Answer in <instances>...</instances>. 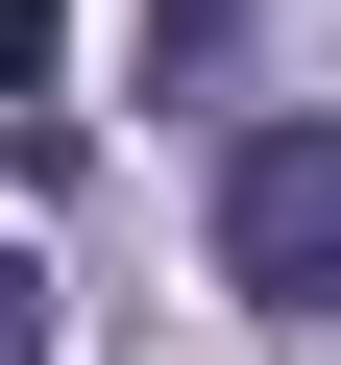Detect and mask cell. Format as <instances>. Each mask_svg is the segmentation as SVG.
Instances as JSON below:
<instances>
[{
	"mask_svg": "<svg viewBox=\"0 0 341 365\" xmlns=\"http://www.w3.org/2000/svg\"><path fill=\"white\" fill-rule=\"evenodd\" d=\"M220 292L244 317H341V122H244L220 146Z\"/></svg>",
	"mask_w": 341,
	"mask_h": 365,
	"instance_id": "6da1fadb",
	"label": "cell"
},
{
	"mask_svg": "<svg viewBox=\"0 0 341 365\" xmlns=\"http://www.w3.org/2000/svg\"><path fill=\"white\" fill-rule=\"evenodd\" d=\"M49 25H73V0H0V122H73L49 98Z\"/></svg>",
	"mask_w": 341,
	"mask_h": 365,
	"instance_id": "7a4b0ae2",
	"label": "cell"
},
{
	"mask_svg": "<svg viewBox=\"0 0 341 365\" xmlns=\"http://www.w3.org/2000/svg\"><path fill=\"white\" fill-rule=\"evenodd\" d=\"M0 365H49V268H25V244H0Z\"/></svg>",
	"mask_w": 341,
	"mask_h": 365,
	"instance_id": "3957f363",
	"label": "cell"
},
{
	"mask_svg": "<svg viewBox=\"0 0 341 365\" xmlns=\"http://www.w3.org/2000/svg\"><path fill=\"white\" fill-rule=\"evenodd\" d=\"M195 49H220V0H146V73H195Z\"/></svg>",
	"mask_w": 341,
	"mask_h": 365,
	"instance_id": "277c9868",
	"label": "cell"
}]
</instances>
